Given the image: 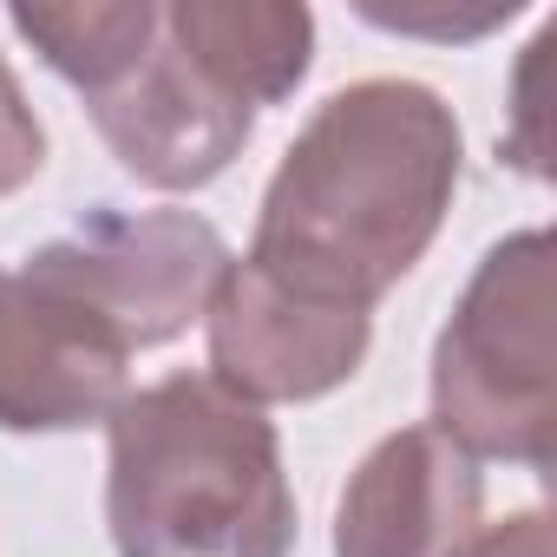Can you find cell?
Returning a JSON list of instances; mask_svg holds the SVG:
<instances>
[{"instance_id": "obj_3", "label": "cell", "mask_w": 557, "mask_h": 557, "mask_svg": "<svg viewBox=\"0 0 557 557\" xmlns=\"http://www.w3.org/2000/svg\"><path fill=\"white\" fill-rule=\"evenodd\" d=\"M550 348V230L492 243L433 342V433L466 459L550 466L557 440Z\"/></svg>"}, {"instance_id": "obj_10", "label": "cell", "mask_w": 557, "mask_h": 557, "mask_svg": "<svg viewBox=\"0 0 557 557\" xmlns=\"http://www.w3.org/2000/svg\"><path fill=\"white\" fill-rule=\"evenodd\" d=\"M8 27L66 79L79 99L119 86L158 40L151 0H66V8H8Z\"/></svg>"}, {"instance_id": "obj_11", "label": "cell", "mask_w": 557, "mask_h": 557, "mask_svg": "<svg viewBox=\"0 0 557 557\" xmlns=\"http://www.w3.org/2000/svg\"><path fill=\"white\" fill-rule=\"evenodd\" d=\"M40 164H47V125L27 106L14 66L0 60V197H14L21 184H34Z\"/></svg>"}, {"instance_id": "obj_4", "label": "cell", "mask_w": 557, "mask_h": 557, "mask_svg": "<svg viewBox=\"0 0 557 557\" xmlns=\"http://www.w3.org/2000/svg\"><path fill=\"white\" fill-rule=\"evenodd\" d=\"M132 394L125 335L34 249L0 275V433L106 426Z\"/></svg>"}, {"instance_id": "obj_8", "label": "cell", "mask_w": 557, "mask_h": 557, "mask_svg": "<svg viewBox=\"0 0 557 557\" xmlns=\"http://www.w3.org/2000/svg\"><path fill=\"white\" fill-rule=\"evenodd\" d=\"M479 524V459L433 426H400L348 472L335 505V557H459Z\"/></svg>"}, {"instance_id": "obj_1", "label": "cell", "mask_w": 557, "mask_h": 557, "mask_svg": "<svg viewBox=\"0 0 557 557\" xmlns=\"http://www.w3.org/2000/svg\"><path fill=\"white\" fill-rule=\"evenodd\" d=\"M459 119L433 86L355 79L283 151L243 262L302 302L374 315L433 249L459 197Z\"/></svg>"}, {"instance_id": "obj_6", "label": "cell", "mask_w": 557, "mask_h": 557, "mask_svg": "<svg viewBox=\"0 0 557 557\" xmlns=\"http://www.w3.org/2000/svg\"><path fill=\"white\" fill-rule=\"evenodd\" d=\"M203 342H210V381L223 394H236L243 407H289V400H322L361 374L374 315L302 302L275 289L256 262L230 256L203 309Z\"/></svg>"}, {"instance_id": "obj_5", "label": "cell", "mask_w": 557, "mask_h": 557, "mask_svg": "<svg viewBox=\"0 0 557 557\" xmlns=\"http://www.w3.org/2000/svg\"><path fill=\"white\" fill-rule=\"evenodd\" d=\"M40 256L125 335L132 355L177 342L190 322H203L230 243L197 210H86L66 236L40 243Z\"/></svg>"}, {"instance_id": "obj_9", "label": "cell", "mask_w": 557, "mask_h": 557, "mask_svg": "<svg viewBox=\"0 0 557 557\" xmlns=\"http://www.w3.org/2000/svg\"><path fill=\"white\" fill-rule=\"evenodd\" d=\"M164 34L249 112L296 99L315 66V14L296 0H171Z\"/></svg>"}, {"instance_id": "obj_7", "label": "cell", "mask_w": 557, "mask_h": 557, "mask_svg": "<svg viewBox=\"0 0 557 557\" xmlns=\"http://www.w3.org/2000/svg\"><path fill=\"white\" fill-rule=\"evenodd\" d=\"M106 151L151 190H203L210 177H223L249 132L256 112L223 92L184 47H171L164 34V8H158V40L151 53L106 92L86 99Z\"/></svg>"}, {"instance_id": "obj_13", "label": "cell", "mask_w": 557, "mask_h": 557, "mask_svg": "<svg viewBox=\"0 0 557 557\" xmlns=\"http://www.w3.org/2000/svg\"><path fill=\"white\" fill-rule=\"evenodd\" d=\"M459 557H557V524L550 511H511L498 524H479Z\"/></svg>"}, {"instance_id": "obj_2", "label": "cell", "mask_w": 557, "mask_h": 557, "mask_svg": "<svg viewBox=\"0 0 557 557\" xmlns=\"http://www.w3.org/2000/svg\"><path fill=\"white\" fill-rule=\"evenodd\" d=\"M106 524L119 557H289L283 440L210 374L138 387L106 420Z\"/></svg>"}, {"instance_id": "obj_12", "label": "cell", "mask_w": 557, "mask_h": 557, "mask_svg": "<svg viewBox=\"0 0 557 557\" xmlns=\"http://www.w3.org/2000/svg\"><path fill=\"white\" fill-rule=\"evenodd\" d=\"M518 14V0H485V8H446V0H426V8H374L361 0V21L374 27H394V34H426V40H479L492 27H505Z\"/></svg>"}]
</instances>
